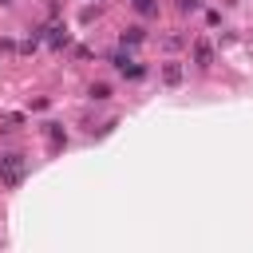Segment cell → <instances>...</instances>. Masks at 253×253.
<instances>
[{"mask_svg": "<svg viewBox=\"0 0 253 253\" xmlns=\"http://www.w3.org/2000/svg\"><path fill=\"white\" fill-rule=\"evenodd\" d=\"M138 40H142V28H126L123 32V43H138Z\"/></svg>", "mask_w": 253, "mask_h": 253, "instance_id": "8", "label": "cell"}, {"mask_svg": "<svg viewBox=\"0 0 253 253\" xmlns=\"http://www.w3.org/2000/svg\"><path fill=\"white\" fill-rule=\"evenodd\" d=\"M91 99H95V103L111 99V87H107V83H95V87H91Z\"/></svg>", "mask_w": 253, "mask_h": 253, "instance_id": "7", "label": "cell"}, {"mask_svg": "<svg viewBox=\"0 0 253 253\" xmlns=\"http://www.w3.org/2000/svg\"><path fill=\"white\" fill-rule=\"evenodd\" d=\"M198 4H202V0H178V8H182V12H198Z\"/></svg>", "mask_w": 253, "mask_h": 253, "instance_id": "9", "label": "cell"}, {"mask_svg": "<svg viewBox=\"0 0 253 253\" xmlns=\"http://www.w3.org/2000/svg\"><path fill=\"white\" fill-rule=\"evenodd\" d=\"M47 43H51V47H63V43H67V32H63V28H47Z\"/></svg>", "mask_w": 253, "mask_h": 253, "instance_id": "6", "label": "cell"}, {"mask_svg": "<svg viewBox=\"0 0 253 253\" xmlns=\"http://www.w3.org/2000/svg\"><path fill=\"white\" fill-rule=\"evenodd\" d=\"M24 174H28V162L20 154H0V182L4 186H20Z\"/></svg>", "mask_w": 253, "mask_h": 253, "instance_id": "1", "label": "cell"}, {"mask_svg": "<svg viewBox=\"0 0 253 253\" xmlns=\"http://www.w3.org/2000/svg\"><path fill=\"white\" fill-rule=\"evenodd\" d=\"M0 4H8V0H0Z\"/></svg>", "mask_w": 253, "mask_h": 253, "instance_id": "10", "label": "cell"}, {"mask_svg": "<svg viewBox=\"0 0 253 253\" xmlns=\"http://www.w3.org/2000/svg\"><path fill=\"white\" fill-rule=\"evenodd\" d=\"M182 75H186V71H182V63H166V67H162V79H166L170 87H178V83H182Z\"/></svg>", "mask_w": 253, "mask_h": 253, "instance_id": "4", "label": "cell"}, {"mask_svg": "<svg viewBox=\"0 0 253 253\" xmlns=\"http://www.w3.org/2000/svg\"><path fill=\"white\" fill-rule=\"evenodd\" d=\"M138 16H158V0H130Z\"/></svg>", "mask_w": 253, "mask_h": 253, "instance_id": "5", "label": "cell"}, {"mask_svg": "<svg viewBox=\"0 0 253 253\" xmlns=\"http://www.w3.org/2000/svg\"><path fill=\"white\" fill-rule=\"evenodd\" d=\"M111 63H115L123 75H130V79H138V75H142V67H138V63H134L126 51H115V55H111Z\"/></svg>", "mask_w": 253, "mask_h": 253, "instance_id": "2", "label": "cell"}, {"mask_svg": "<svg viewBox=\"0 0 253 253\" xmlns=\"http://www.w3.org/2000/svg\"><path fill=\"white\" fill-rule=\"evenodd\" d=\"M194 63H198V67H210V63H213V47H210V40H194Z\"/></svg>", "mask_w": 253, "mask_h": 253, "instance_id": "3", "label": "cell"}]
</instances>
